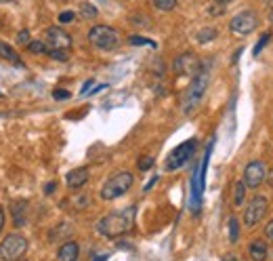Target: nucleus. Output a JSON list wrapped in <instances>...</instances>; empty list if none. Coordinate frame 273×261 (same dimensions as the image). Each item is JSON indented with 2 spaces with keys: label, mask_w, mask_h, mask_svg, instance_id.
I'll return each mask as SVG.
<instances>
[{
  "label": "nucleus",
  "mask_w": 273,
  "mask_h": 261,
  "mask_svg": "<svg viewBox=\"0 0 273 261\" xmlns=\"http://www.w3.org/2000/svg\"><path fill=\"white\" fill-rule=\"evenodd\" d=\"M132 183H134L132 173H128V171L116 173V175H112L103 183V187H101V198H103V200H116V198H120V196H124L128 189L132 187Z\"/></svg>",
  "instance_id": "obj_3"
},
{
  "label": "nucleus",
  "mask_w": 273,
  "mask_h": 261,
  "mask_svg": "<svg viewBox=\"0 0 273 261\" xmlns=\"http://www.w3.org/2000/svg\"><path fill=\"white\" fill-rule=\"evenodd\" d=\"M55 185H57L55 181H50V183H46V187H44V192H46V194H53V192H55Z\"/></svg>",
  "instance_id": "obj_31"
},
{
  "label": "nucleus",
  "mask_w": 273,
  "mask_h": 261,
  "mask_svg": "<svg viewBox=\"0 0 273 261\" xmlns=\"http://www.w3.org/2000/svg\"><path fill=\"white\" fill-rule=\"evenodd\" d=\"M11 213H13V223L15 228H23L28 223V202L25 200H17L11 204Z\"/></svg>",
  "instance_id": "obj_14"
},
{
  "label": "nucleus",
  "mask_w": 273,
  "mask_h": 261,
  "mask_svg": "<svg viewBox=\"0 0 273 261\" xmlns=\"http://www.w3.org/2000/svg\"><path fill=\"white\" fill-rule=\"evenodd\" d=\"M269 38H271V34L267 32V34H265V36H263V38H261V40L257 42V46H254V51H252V53H254V55H261V51H263V46H267Z\"/></svg>",
  "instance_id": "obj_26"
},
{
  "label": "nucleus",
  "mask_w": 273,
  "mask_h": 261,
  "mask_svg": "<svg viewBox=\"0 0 273 261\" xmlns=\"http://www.w3.org/2000/svg\"><path fill=\"white\" fill-rule=\"evenodd\" d=\"M216 36H219V30H216V28H202V30L196 34V40H198L200 44H206V42L214 40Z\"/></svg>",
  "instance_id": "obj_17"
},
{
  "label": "nucleus",
  "mask_w": 273,
  "mask_h": 261,
  "mask_svg": "<svg viewBox=\"0 0 273 261\" xmlns=\"http://www.w3.org/2000/svg\"><path fill=\"white\" fill-rule=\"evenodd\" d=\"M244 200H246V183L237 181L233 187V206H242Z\"/></svg>",
  "instance_id": "obj_18"
},
{
  "label": "nucleus",
  "mask_w": 273,
  "mask_h": 261,
  "mask_svg": "<svg viewBox=\"0 0 273 261\" xmlns=\"http://www.w3.org/2000/svg\"><path fill=\"white\" fill-rule=\"evenodd\" d=\"M208 82H210V76L206 69H200V72L194 76L189 89H187L185 97H183V114H194L198 110V106L202 103L204 95H206V89H208Z\"/></svg>",
  "instance_id": "obj_2"
},
{
  "label": "nucleus",
  "mask_w": 273,
  "mask_h": 261,
  "mask_svg": "<svg viewBox=\"0 0 273 261\" xmlns=\"http://www.w3.org/2000/svg\"><path fill=\"white\" fill-rule=\"evenodd\" d=\"M105 259H107V255H95L91 261H105Z\"/></svg>",
  "instance_id": "obj_35"
},
{
  "label": "nucleus",
  "mask_w": 273,
  "mask_h": 261,
  "mask_svg": "<svg viewBox=\"0 0 273 261\" xmlns=\"http://www.w3.org/2000/svg\"><path fill=\"white\" fill-rule=\"evenodd\" d=\"M74 19H76L74 11H63V13L59 15V23H72Z\"/></svg>",
  "instance_id": "obj_27"
},
{
  "label": "nucleus",
  "mask_w": 273,
  "mask_h": 261,
  "mask_svg": "<svg viewBox=\"0 0 273 261\" xmlns=\"http://www.w3.org/2000/svg\"><path fill=\"white\" fill-rule=\"evenodd\" d=\"M132 221H134V206L101 217L97 223V232L105 238H118V236H124L130 232Z\"/></svg>",
  "instance_id": "obj_1"
},
{
  "label": "nucleus",
  "mask_w": 273,
  "mask_h": 261,
  "mask_svg": "<svg viewBox=\"0 0 273 261\" xmlns=\"http://www.w3.org/2000/svg\"><path fill=\"white\" fill-rule=\"evenodd\" d=\"M28 253V238L23 234H7L0 240V259L3 261H19Z\"/></svg>",
  "instance_id": "obj_4"
},
{
  "label": "nucleus",
  "mask_w": 273,
  "mask_h": 261,
  "mask_svg": "<svg viewBox=\"0 0 273 261\" xmlns=\"http://www.w3.org/2000/svg\"><path fill=\"white\" fill-rule=\"evenodd\" d=\"M48 57H53L57 61H67L70 59V55H67V51H61V49H48Z\"/></svg>",
  "instance_id": "obj_23"
},
{
  "label": "nucleus",
  "mask_w": 273,
  "mask_h": 261,
  "mask_svg": "<svg viewBox=\"0 0 273 261\" xmlns=\"http://www.w3.org/2000/svg\"><path fill=\"white\" fill-rule=\"evenodd\" d=\"M19 261H21V259H19Z\"/></svg>",
  "instance_id": "obj_38"
},
{
  "label": "nucleus",
  "mask_w": 273,
  "mask_h": 261,
  "mask_svg": "<svg viewBox=\"0 0 273 261\" xmlns=\"http://www.w3.org/2000/svg\"><path fill=\"white\" fill-rule=\"evenodd\" d=\"M93 84H95L93 80H87V82H84V86H82V91H80V93H82V95H84V93H89V89H91Z\"/></svg>",
  "instance_id": "obj_32"
},
{
  "label": "nucleus",
  "mask_w": 273,
  "mask_h": 261,
  "mask_svg": "<svg viewBox=\"0 0 273 261\" xmlns=\"http://www.w3.org/2000/svg\"><path fill=\"white\" fill-rule=\"evenodd\" d=\"M173 69H175V74H198L200 72V59L194 55V53H181L175 61H173Z\"/></svg>",
  "instance_id": "obj_11"
},
{
  "label": "nucleus",
  "mask_w": 273,
  "mask_h": 261,
  "mask_svg": "<svg viewBox=\"0 0 273 261\" xmlns=\"http://www.w3.org/2000/svg\"><path fill=\"white\" fill-rule=\"evenodd\" d=\"M17 42H19V44H30V32L28 30H21L19 34H17Z\"/></svg>",
  "instance_id": "obj_28"
},
{
  "label": "nucleus",
  "mask_w": 273,
  "mask_h": 261,
  "mask_svg": "<svg viewBox=\"0 0 273 261\" xmlns=\"http://www.w3.org/2000/svg\"><path fill=\"white\" fill-rule=\"evenodd\" d=\"M196 148H198V141H196V139H187V141H183L181 146H177L173 152H170V154L166 156L164 171H166V173H175V171H179V169L194 156Z\"/></svg>",
  "instance_id": "obj_6"
},
{
  "label": "nucleus",
  "mask_w": 273,
  "mask_h": 261,
  "mask_svg": "<svg viewBox=\"0 0 273 261\" xmlns=\"http://www.w3.org/2000/svg\"><path fill=\"white\" fill-rule=\"evenodd\" d=\"M128 42L134 46H156V42L149 40V38H143V36H130Z\"/></svg>",
  "instance_id": "obj_24"
},
{
  "label": "nucleus",
  "mask_w": 273,
  "mask_h": 261,
  "mask_svg": "<svg viewBox=\"0 0 273 261\" xmlns=\"http://www.w3.org/2000/svg\"><path fill=\"white\" fill-rule=\"evenodd\" d=\"M265 236H267V238L273 242V219H271V221L265 225Z\"/></svg>",
  "instance_id": "obj_30"
},
{
  "label": "nucleus",
  "mask_w": 273,
  "mask_h": 261,
  "mask_svg": "<svg viewBox=\"0 0 273 261\" xmlns=\"http://www.w3.org/2000/svg\"><path fill=\"white\" fill-rule=\"evenodd\" d=\"M231 3H233V0H214V5H221V7H227Z\"/></svg>",
  "instance_id": "obj_33"
},
{
  "label": "nucleus",
  "mask_w": 273,
  "mask_h": 261,
  "mask_svg": "<svg viewBox=\"0 0 273 261\" xmlns=\"http://www.w3.org/2000/svg\"><path fill=\"white\" fill-rule=\"evenodd\" d=\"M248 253H250V259H252V261H265L267 255H269L267 242H265V240H254V242H250Z\"/></svg>",
  "instance_id": "obj_15"
},
{
  "label": "nucleus",
  "mask_w": 273,
  "mask_h": 261,
  "mask_svg": "<svg viewBox=\"0 0 273 261\" xmlns=\"http://www.w3.org/2000/svg\"><path fill=\"white\" fill-rule=\"evenodd\" d=\"M0 57L7 59L9 63H13L15 67H25L21 57H19V53H17V51L11 44H7V42H0Z\"/></svg>",
  "instance_id": "obj_16"
},
{
  "label": "nucleus",
  "mask_w": 273,
  "mask_h": 261,
  "mask_svg": "<svg viewBox=\"0 0 273 261\" xmlns=\"http://www.w3.org/2000/svg\"><path fill=\"white\" fill-rule=\"evenodd\" d=\"M3 228H5V211L0 208V232H3Z\"/></svg>",
  "instance_id": "obj_34"
},
{
  "label": "nucleus",
  "mask_w": 273,
  "mask_h": 261,
  "mask_svg": "<svg viewBox=\"0 0 273 261\" xmlns=\"http://www.w3.org/2000/svg\"><path fill=\"white\" fill-rule=\"evenodd\" d=\"M99 13H97V7H93L91 3H82L80 5V17L82 19H95Z\"/></svg>",
  "instance_id": "obj_20"
},
{
  "label": "nucleus",
  "mask_w": 273,
  "mask_h": 261,
  "mask_svg": "<svg viewBox=\"0 0 273 261\" xmlns=\"http://www.w3.org/2000/svg\"><path fill=\"white\" fill-rule=\"evenodd\" d=\"M137 167H139V171H149L153 167V156H141L137 160Z\"/></svg>",
  "instance_id": "obj_25"
},
{
  "label": "nucleus",
  "mask_w": 273,
  "mask_h": 261,
  "mask_svg": "<svg viewBox=\"0 0 273 261\" xmlns=\"http://www.w3.org/2000/svg\"><path fill=\"white\" fill-rule=\"evenodd\" d=\"M78 255H80V247L78 242L74 240H67L59 247L57 251V261H78Z\"/></svg>",
  "instance_id": "obj_13"
},
{
  "label": "nucleus",
  "mask_w": 273,
  "mask_h": 261,
  "mask_svg": "<svg viewBox=\"0 0 273 261\" xmlns=\"http://www.w3.org/2000/svg\"><path fill=\"white\" fill-rule=\"evenodd\" d=\"M267 206H269V200L265 196H254L248 202L246 211H244V225L246 228H254V225L261 223V219L267 213Z\"/></svg>",
  "instance_id": "obj_8"
},
{
  "label": "nucleus",
  "mask_w": 273,
  "mask_h": 261,
  "mask_svg": "<svg viewBox=\"0 0 273 261\" xmlns=\"http://www.w3.org/2000/svg\"><path fill=\"white\" fill-rule=\"evenodd\" d=\"M44 42H46L48 49H61V51L72 49V36H70V34H67L63 28H57V26L46 28V32H44Z\"/></svg>",
  "instance_id": "obj_9"
},
{
  "label": "nucleus",
  "mask_w": 273,
  "mask_h": 261,
  "mask_svg": "<svg viewBox=\"0 0 273 261\" xmlns=\"http://www.w3.org/2000/svg\"><path fill=\"white\" fill-rule=\"evenodd\" d=\"M3 3H15V0H0V5H3Z\"/></svg>",
  "instance_id": "obj_37"
},
{
  "label": "nucleus",
  "mask_w": 273,
  "mask_h": 261,
  "mask_svg": "<svg viewBox=\"0 0 273 261\" xmlns=\"http://www.w3.org/2000/svg\"><path fill=\"white\" fill-rule=\"evenodd\" d=\"M267 177V164L263 160H252L246 164L244 169V183L246 187H252V189H257Z\"/></svg>",
  "instance_id": "obj_10"
},
{
  "label": "nucleus",
  "mask_w": 273,
  "mask_h": 261,
  "mask_svg": "<svg viewBox=\"0 0 273 261\" xmlns=\"http://www.w3.org/2000/svg\"><path fill=\"white\" fill-rule=\"evenodd\" d=\"M151 3H153V7H156L158 11L168 13V11H173V9L177 7L179 0H151Z\"/></svg>",
  "instance_id": "obj_21"
},
{
  "label": "nucleus",
  "mask_w": 273,
  "mask_h": 261,
  "mask_svg": "<svg viewBox=\"0 0 273 261\" xmlns=\"http://www.w3.org/2000/svg\"><path fill=\"white\" fill-rule=\"evenodd\" d=\"M32 55H46L48 53V46H46V42H42V40H30V44L25 46Z\"/></svg>",
  "instance_id": "obj_19"
},
{
  "label": "nucleus",
  "mask_w": 273,
  "mask_h": 261,
  "mask_svg": "<svg viewBox=\"0 0 273 261\" xmlns=\"http://www.w3.org/2000/svg\"><path fill=\"white\" fill-rule=\"evenodd\" d=\"M223 261H237V257H233V255H227Z\"/></svg>",
  "instance_id": "obj_36"
},
{
  "label": "nucleus",
  "mask_w": 273,
  "mask_h": 261,
  "mask_svg": "<svg viewBox=\"0 0 273 261\" xmlns=\"http://www.w3.org/2000/svg\"><path fill=\"white\" fill-rule=\"evenodd\" d=\"M257 28H259V17H257L254 11L237 13L231 19V23H229V30L235 34V36H248V34H252Z\"/></svg>",
  "instance_id": "obj_7"
},
{
  "label": "nucleus",
  "mask_w": 273,
  "mask_h": 261,
  "mask_svg": "<svg viewBox=\"0 0 273 261\" xmlns=\"http://www.w3.org/2000/svg\"><path fill=\"white\" fill-rule=\"evenodd\" d=\"M53 97H55V99H70V91H65V89H55V91H53Z\"/></svg>",
  "instance_id": "obj_29"
},
{
  "label": "nucleus",
  "mask_w": 273,
  "mask_h": 261,
  "mask_svg": "<svg viewBox=\"0 0 273 261\" xmlns=\"http://www.w3.org/2000/svg\"><path fill=\"white\" fill-rule=\"evenodd\" d=\"M89 42L99 51H114L120 44V36H118V30H114L112 26L99 23L89 30Z\"/></svg>",
  "instance_id": "obj_5"
},
{
  "label": "nucleus",
  "mask_w": 273,
  "mask_h": 261,
  "mask_svg": "<svg viewBox=\"0 0 273 261\" xmlns=\"http://www.w3.org/2000/svg\"><path fill=\"white\" fill-rule=\"evenodd\" d=\"M87 181H89V169H84V167L72 169L65 175V183H67V187H72V189H80L82 185H87Z\"/></svg>",
  "instance_id": "obj_12"
},
{
  "label": "nucleus",
  "mask_w": 273,
  "mask_h": 261,
  "mask_svg": "<svg viewBox=\"0 0 273 261\" xmlns=\"http://www.w3.org/2000/svg\"><path fill=\"white\" fill-rule=\"evenodd\" d=\"M229 240L233 242V245L240 240V225H237V219L235 217L229 219Z\"/></svg>",
  "instance_id": "obj_22"
}]
</instances>
